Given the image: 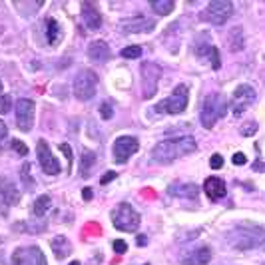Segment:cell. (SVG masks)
I'll return each mask as SVG.
<instances>
[{
    "label": "cell",
    "mask_w": 265,
    "mask_h": 265,
    "mask_svg": "<svg viewBox=\"0 0 265 265\" xmlns=\"http://www.w3.org/2000/svg\"><path fill=\"white\" fill-rule=\"evenodd\" d=\"M114 251H116L118 255L126 253V251H128V243H126L124 239H116V241H114Z\"/></svg>",
    "instance_id": "obj_32"
},
{
    "label": "cell",
    "mask_w": 265,
    "mask_h": 265,
    "mask_svg": "<svg viewBox=\"0 0 265 265\" xmlns=\"http://www.w3.org/2000/svg\"><path fill=\"white\" fill-rule=\"evenodd\" d=\"M0 195H2V200H4L6 206H14V204H18V200H20L18 187H16L8 177H4V176H0Z\"/></svg>",
    "instance_id": "obj_16"
},
{
    "label": "cell",
    "mask_w": 265,
    "mask_h": 265,
    "mask_svg": "<svg viewBox=\"0 0 265 265\" xmlns=\"http://www.w3.org/2000/svg\"><path fill=\"white\" fill-rule=\"evenodd\" d=\"M195 150H197V144H195V140L191 136H179V138L164 140L152 150V162H156V164H172L174 160L183 158L187 154H193Z\"/></svg>",
    "instance_id": "obj_1"
},
{
    "label": "cell",
    "mask_w": 265,
    "mask_h": 265,
    "mask_svg": "<svg viewBox=\"0 0 265 265\" xmlns=\"http://www.w3.org/2000/svg\"><path fill=\"white\" fill-rule=\"evenodd\" d=\"M94 166H96V154L84 150L82 152V160H80V177H88Z\"/></svg>",
    "instance_id": "obj_22"
},
{
    "label": "cell",
    "mask_w": 265,
    "mask_h": 265,
    "mask_svg": "<svg viewBox=\"0 0 265 265\" xmlns=\"http://www.w3.org/2000/svg\"><path fill=\"white\" fill-rule=\"evenodd\" d=\"M210 261H212L210 247H197L181 259V265H208Z\"/></svg>",
    "instance_id": "obj_17"
},
{
    "label": "cell",
    "mask_w": 265,
    "mask_h": 265,
    "mask_svg": "<svg viewBox=\"0 0 265 265\" xmlns=\"http://www.w3.org/2000/svg\"><path fill=\"white\" fill-rule=\"evenodd\" d=\"M116 176H118L116 172H108V174H104V176L100 177V183H102V185H106V183H110V181H112Z\"/></svg>",
    "instance_id": "obj_36"
},
{
    "label": "cell",
    "mask_w": 265,
    "mask_h": 265,
    "mask_svg": "<svg viewBox=\"0 0 265 265\" xmlns=\"http://www.w3.org/2000/svg\"><path fill=\"white\" fill-rule=\"evenodd\" d=\"M12 148L16 150V154H20V156H28V148H26L24 142H20V140H12Z\"/></svg>",
    "instance_id": "obj_30"
},
{
    "label": "cell",
    "mask_w": 265,
    "mask_h": 265,
    "mask_svg": "<svg viewBox=\"0 0 265 265\" xmlns=\"http://www.w3.org/2000/svg\"><path fill=\"white\" fill-rule=\"evenodd\" d=\"M146 265H148V263H146Z\"/></svg>",
    "instance_id": "obj_44"
},
{
    "label": "cell",
    "mask_w": 265,
    "mask_h": 265,
    "mask_svg": "<svg viewBox=\"0 0 265 265\" xmlns=\"http://www.w3.org/2000/svg\"><path fill=\"white\" fill-rule=\"evenodd\" d=\"M12 265H48L46 257L40 247L28 245V247H18L12 255Z\"/></svg>",
    "instance_id": "obj_9"
},
{
    "label": "cell",
    "mask_w": 265,
    "mask_h": 265,
    "mask_svg": "<svg viewBox=\"0 0 265 265\" xmlns=\"http://www.w3.org/2000/svg\"><path fill=\"white\" fill-rule=\"evenodd\" d=\"M88 56L94 62H106L110 58V48H108V44L104 40H94L88 46Z\"/></svg>",
    "instance_id": "obj_19"
},
{
    "label": "cell",
    "mask_w": 265,
    "mask_h": 265,
    "mask_svg": "<svg viewBox=\"0 0 265 265\" xmlns=\"http://www.w3.org/2000/svg\"><path fill=\"white\" fill-rule=\"evenodd\" d=\"M10 104H12V100H10V96H0V114H8L10 112Z\"/></svg>",
    "instance_id": "obj_29"
},
{
    "label": "cell",
    "mask_w": 265,
    "mask_h": 265,
    "mask_svg": "<svg viewBox=\"0 0 265 265\" xmlns=\"http://www.w3.org/2000/svg\"><path fill=\"white\" fill-rule=\"evenodd\" d=\"M100 114H102V118H104V120H110V118L114 116L112 106H110V104H102V106H100Z\"/></svg>",
    "instance_id": "obj_34"
},
{
    "label": "cell",
    "mask_w": 265,
    "mask_h": 265,
    "mask_svg": "<svg viewBox=\"0 0 265 265\" xmlns=\"http://www.w3.org/2000/svg\"><path fill=\"white\" fill-rule=\"evenodd\" d=\"M60 38H62V30H60L58 22L56 20H48V42L54 46V44L60 42Z\"/></svg>",
    "instance_id": "obj_26"
},
{
    "label": "cell",
    "mask_w": 265,
    "mask_h": 265,
    "mask_svg": "<svg viewBox=\"0 0 265 265\" xmlns=\"http://www.w3.org/2000/svg\"><path fill=\"white\" fill-rule=\"evenodd\" d=\"M160 76H162V68L158 64H154V62H144L142 64V96L146 100L156 96Z\"/></svg>",
    "instance_id": "obj_8"
},
{
    "label": "cell",
    "mask_w": 265,
    "mask_h": 265,
    "mask_svg": "<svg viewBox=\"0 0 265 265\" xmlns=\"http://www.w3.org/2000/svg\"><path fill=\"white\" fill-rule=\"evenodd\" d=\"M82 197H84V202H90L92 197H94V193H92V187H84V189H82Z\"/></svg>",
    "instance_id": "obj_38"
},
{
    "label": "cell",
    "mask_w": 265,
    "mask_h": 265,
    "mask_svg": "<svg viewBox=\"0 0 265 265\" xmlns=\"http://www.w3.org/2000/svg\"><path fill=\"white\" fill-rule=\"evenodd\" d=\"M86 233H94V235H98V233H100V227H98V223H90V225L86 227Z\"/></svg>",
    "instance_id": "obj_40"
},
{
    "label": "cell",
    "mask_w": 265,
    "mask_h": 265,
    "mask_svg": "<svg viewBox=\"0 0 265 265\" xmlns=\"http://www.w3.org/2000/svg\"><path fill=\"white\" fill-rule=\"evenodd\" d=\"M34 102L28 98H20L16 102V124L22 132H30L34 126Z\"/></svg>",
    "instance_id": "obj_13"
},
{
    "label": "cell",
    "mask_w": 265,
    "mask_h": 265,
    "mask_svg": "<svg viewBox=\"0 0 265 265\" xmlns=\"http://www.w3.org/2000/svg\"><path fill=\"white\" fill-rule=\"evenodd\" d=\"M210 166H212L214 170H220V168H223V158H221L220 154H214V156H212V160H210Z\"/></svg>",
    "instance_id": "obj_33"
},
{
    "label": "cell",
    "mask_w": 265,
    "mask_h": 265,
    "mask_svg": "<svg viewBox=\"0 0 265 265\" xmlns=\"http://www.w3.org/2000/svg\"><path fill=\"white\" fill-rule=\"evenodd\" d=\"M247 162V158H245V154H241V152H237V154H233V164L235 166H243Z\"/></svg>",
    "instance_id": "obj_35"
},
{
    "label": "cell",
    "mask_w": 265,
    "mask_h": 265,
    "mask_svg": "<svg viewBox=\"0 0 265 265\" xmlns=\"http://www.w3.org/2000/svg\"><path fill=\"white\" fill-rule=\"evenodd\" d=\"M0 92H2V82H0Z\"/></svg>",
    "instance_id": "obj_43"
},
{
    "label": "cell",
    "mask_w": 265,
    "mask_h": 265,
    "mask_svg": "<svg viewBox=\"0 0 265 265\" xmlns=\"http://www.w3.org/2000/svg\"><path fill=\"white\" fill-rule=\"evenodd\" d=\"M225 110H227V104H225V98L218 92H212L204 98V104H202V112H200V120H202V126L212 130L216 126V122L220 118L225 116Z\"/></svg>",
    "instance_id": "obj_3"
},
{
    "label": "cell",
    "mask_w": 265,
    "mask_h": 265,
    "mask_svg": "<svg viewBox=\"0 0 265 265\" xmlns=\"http://www.w3.org/2000/svg\"><path fill=\"white\" fill-rule=\"evenodd\" d=\"M170 191L174 193V195H179V197H197V191H200V187L197 185H193V183H187V185H183V183H174L172 187H170Z\"/></svg>",
    "instance_id": "obj_21"
},
{
    "label": "cell",
    "mask_w": 265,
    "mask_h": 265,
    "mask_svg": "<svg viewBox=\"0 0 265 265\" xmlns=\"http://www.w3.org/2000/svg\"><path fill=\"white\" fill-rule=\"evenodd\" d=\"M122 56L124 58H140L142 56V46H128V48H122Z\"/></svg>",
    "instance_id": "obj_27"
},
{
    "label": "cell",
    "mask_w": 265,
    "mask_h": 265,
    "mask_svg": "<svg viewBox=\"0 0 265 265\" xmlns=\"http://www.w3.org/2000/svg\"><path fill=\"white\" fill-rule=\"evenodd\" d=\"M70 265H80V261H72V263H70Z\"/></svg>",
    "instance_id": "obj_42"
},
{
    "label": "cell",
    "mask_w": 265,
    "mask_h": 265,
    "mask_svg": "<svg viewBox=\"0 0 265 265\" xmlns=\"http://www.w3.org/2000/svg\"><path fill=\"white\" fill-rule=\"evenodd\" d=\"M204 191L208 193V197L210 200H221V197H225V193H227V189H225V181L221 179V177H216V176H212V177H208L206 181H204Z\"/></svg>",
    "instance_id": "obj_15"
},
{
    "label": "cell",
    "mask_w": 265,
    "mask_h": 265,
    "mask_svg": "<svg viewBox=\"0 0 265 265\" xmlns=\"http://www.w3.org/2000/svg\"><path fill=\"white\" fill-rule=\"evenodd\" d=\"M154 28H156V20L148 18L144 14L132 16V18H126L120 22V30L124 34H144V32H152Z\"/></svg>",
    "instance_id": "obj_10"
},
{
    "label": "cell",
    "mask_w": 265,
    "mask_h": 265,
    "mask_svg": "<svg viewBox=\"0 0 265 265\" xmlns=\"http://www.w3.org/2000/svg\"><path fill=\"white\" fill-rule=\"evenodd\" d=\"M150 6L154 8V12L158 14V16H168L172 10H174V0H152L150 2Z\"/></svg>",
    "instance_id": "obj_24"
},
{
    "label": "cell",
    "mask_w": 265,
    "mask_h": 265,
    "mask_svg": "<svg viewBox=\"0 0 265 265\" xmlns=\"http://www.w3.org/2000/svg\"><path fill=\"white\" fill-rule=\"evenodd\" d=\"M231 14H233V4L229 0H212L208 8L204 10L202 18L214 26H221L231 18Z\"/></svg>",
    "instance_id": "obj_6"
},
{
    "label": "cell",
    "mask_w": 265,
    "mask_h": 265,
    "mask_svg": "<svg viewBox=\"0 0 265 265\" xmlns=\"http://www.w3.org/2000/svg\"><path fill=\"white\" fill-rule=\"evenodd\" d=\"M227 44H229V50L233 52H239V50H243V30L237 26V28H233L231 32H229V36H227Z\"/></svg>",
    "instance_id": "obj_23"
},
{
    "label": "cell",
    "mask_w": 265,
    "mask_h": 265,
    "mask_svg": "<svg viewBox=\"0 0 265 265\" xmlns=\"http://www.w3.org/2000/svg\"><path fill=\"white\" fill-rule=\"evenodd\" d=\"M136 243H138L140 247H144V245H148V237H146V235H138V239H136Z\"/></svg>",
    "instance_id": "obj_41"
},
{
    "label": "cell",
    "mask_w": 265,
    "mask_h": 265,
    "mask_svg": "<svg viewBox=\"0 0 265 265\" xmlns=\"http://www.w3.org/2000/svg\"><path fill=\"white\" fill-rule=\"evenodd\" d=\"M187 108V86L185 84H177L172 92L170 98L162 100L156 106V112L160 114H181Z\"/></svg>",
    "instance_id": "obj_5"
},
{
    "label": "cell",
    "mask_w": 265,
    "mask_h": 265,
    "mask_svg": "<svg viewBox=\"0 0 265 265\" xmlns=\"http://www.w3.org/2000/svg\"><path fill=\"white\" fill-rule=\"evenodd\" d=\"M6 134H8V128H6V124L2 120H0V140H4Z\"/></svg>",
    "instance_id": "obj_39"
},
{
    "label": "cell",
    "mask_w": 265,
    "mask_h": 265,
    "mask_svg": "<svg viewBox=\"0 0 265 265\" xmlns=\"http://www.w3.org/2000/svg\"><path fill=\"white\" fill-rule=\"evenodd\" d=\"M96 88H98V76L92 70H82L74 78V96L82 102L92 100L96 96Z\"/></svg>",
    "instance_id": "obj_7"
},
{
    "label": "cell",
    "mask_w": 265,
    "mask_h": 265,
    "mask_svg": "<svg viewBox=\"0 0 265 265\" xmlns=\"http://www.w3.org/2000/svg\"><path fill=\"white\" fill-rule=\"evenodd\" d=\"M82 18L90 30H98L102 26V16L90 2H82Z\"/></svg>",
    "instance_id": "obj_18"
},
{
    "label": "cell",
    "mask_w": 265,
    "mask_h": 265,
    "mask_svg": "<svg viewBox=\"0 0 265 265\" xmlns=\"http://www.w3.org/2000/svg\"><path fill=\"white\" fill-rule=\"evenodd\" d=\"M138 148H140V144H138L136 138H132V136L118 138L116 144H114V158H116V162L118 164H124L130 156H134L138 152Z\"/></svg>",
    "instance_id": "obj_14"
},
{
    "label": "cell",
    "mask_w": 265,
    "mask_h": 265,
    "mask_svg": "<svg viewBox=\"0 0 265 265\" xmlns=\"http://www.w3.org/2000/svg\"><path fill=\"white\" fill-rule=\"evenodd\" d=\"M50 245H52V251L56 253V257H58V259H64V257H68V255H70V251H72V245H70V241L66 239L64 235H58V237H54V239L50 241Z\"/></svg>",
    "instance_id": "obj_20"
},
{
    "label": "cell",
    "mask_w": 265,
    "mask_h": 265,
    "mask_svg": "<svg viewBox=\"0 0 265 265\" xmlns=\"http://www.w3.org/2000/svg\"><path fill=\"white\" fill-rule=\"evenodd\" d=\"M50 206H52V200H50V195H40V197H36V202H34V216L36 218H42V216H46L48 214V210H50Z\"/></svg>",
    "instance_id": "obj_25"
},
{
    "label": "cell",
    "mask_w": 265,
    "mask_h": 265,
    "mask_svg": "<svg viewBox=\"0 0 265 265\" xmlns=\"http://www.w3.org/2000/svg\"><path fill=\"white\" fill-rule=\"evenodd\" d=\"M210 58H212V68H214V70H220L221 58H220V52H218L216 46H212V50H210Z\"/></svg>",
    "instance_id": "obj_28"
},
{
    "label": "cell",
    "mask_w": 265,
    "mask_h": 265,
    "mask_svg": "<svg viewBox=\"0 0 265 265\" xmlns=\"http://www.w3.org/2000/svg\"><path fill=\"white\" fill-rule=\"evenodd\" d=\"M255 132H257V124L251 122V124H245V126L241 128V136H253Z\"/></svg>",
    "instance_id": "obj_31"
},
{
    "label": "cell",
    "mask_w": 265,
    "mask_h": 265,
    "mask_svg": "<svg viewBox=\"0 0 265 265\" xmlns=\"http://www.w3.org/2000/svg\"><path fill=\"white\" fill-rule=\"evenodd\" d=\"M112 223L116 229H120L124 233H134L140 227V216L130 204H120L112 212Z\"/></svg>",
    "instance_id": "obj_4"
},
{
    "label": "cell",
    "mask_w": 265,
    "mask_h": 265,
    "mask_svg": "<svg viewBox=\"0 0 265 265\" xmlns=\"http://www.w3.org/2000/svg\"><path fill=\"white\" fill-rule=\"evenodd\" d=\"M227 245L237 251L257 249L265 243V231L255 223H239L227 231Z\"/></svg>",
    "instance_id": "obj_2"
},
{
    "label": "cell",
    "mask_w": 265,
    "mask_h": 265,
    "mask_svg": "<svg viewBox=\"0 0 265 265\" xmlns=\"http://www.w3.org/2000/svg\"><path fill=\"white\" fill-rule=\"evenodd\" d=\"M60 150L64 152L66 158H68V164H72V150H70V146L68 144H60Z\"/></svg>",
    "instance_id": "obj_37"
},
{
    "label": "cell",
    "mask_w": 265,
    "mask_h": 265,
    "mask_svg": "<svg viewBox=\"0 0 265 265\" xmlns=\"http://www.w3.org/2000/svg\"><path fill=\"white\" fill-rule=\"evenodd\" d=\"M257 94L255 90L249 86V84H241L235 88L233 92V98H231V108H233V114L235 116H241L245 112V108H249L253 102H255Z\"/></svg>",
    "instance_id": "obj_12"
},
{
    "label": "cell",
    "mask_w": 265,
    "mask_h": 265,
    "mask_svg": "<svg viewBox=\"0 0 265 265\" xmlns=\"http://www.w3.org/2000/svg\"><path fill=\"white\" fill-rule=\"evenodd\" d=\"M36 154H38V162H40V168L46 176H58L60 174V164L58 160L54 158V154L50 152V146L46 140H38L36 144Z\"/></svg>",
    "instance_id": "obj_11"
}]
</instances>
